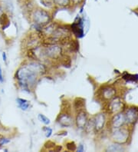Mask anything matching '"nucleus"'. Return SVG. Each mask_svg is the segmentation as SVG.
Listing matches in <instances>:
<instances>
[{
	"instance_id": "nucleus-1",
	"label": "nucleus",
	"mask_w": 138,
	"mask_h": 152,
	"mask_svg": "<svg viewBox=\"0 0 138 152\" xmlns=\"http://www.w3.org/2000/svg\"><path fill=\"white\" fill-rule=\"evenodd\" d=\"M45 67L39 62H31L23 65L17 71L16 79L22 89L29 92L35 85L39 75L45 73Z\"/></svg>"
},
{
	"instance_id": "nucleus-2",
	"label": "nucleus",
	"mask_w": 138,
	"mask_h": 152,
	"mask_svg": "<svg viewBox=\"0 0 138 152\" xmlns=\"http://www.w3.org/2000/svg\"><path fill=\"white\" fill-rule=\"evenodd\" d=\"M31 18L35 24L39 26L48 24L51 20L49 12L41 8H37L33 10L31 14Z\"/></svg>"
},
{
	"instance_id": "nucleus-3",
	"label": "nucleus",
	"mask_w": 138,
	"mask_h": 152,
	"mask_svg": "<svg viewBox=\"0 0 138 152\" xmlns=\"http://www.w3.org/2000/svg\"><path fill=\"white\" fill-rule=\"evenodd\" d=\"M62 53V48L58 45L51 44L42 51V56L50 59H57Z\"/></svg>"
},
{
	"instance_id": "nucleus-4",
	"label": "nucleus",
	"mask_w": 138,
	"mask_h": 152,
	"mask_svg": "<svg viewBox=\"0 0 138 152\" xmlns=\"http://www.w3.org/2000/svg\"><path fill=\"white\" fill-rule=\"evenodd\" d=\"M72 33L77 36V38H81L84 36V25L81 19H78L77 22L74 21L73 24L71 26Z\"/></svg>"
},
{
	"instance_id": "nucleus-5",
	"label": "nucleus",
	"mask_w": 138,
	"mask_h": 152,
	"mask_svg": "<svg viewBox=\"0 0 138 152\" xmlns=\"http://www.w3.org/2000/svg\"><path fill=\"white\" fill-rule=\"evenodd\" d=\"M58 122L61 126L64 128H69L73 124V119L72 116H70L68 114H61L59 115L58 118Z\"/></svg>"
},
{
	"instance_id": "nucleus-6",
	"label": "nucleus",
	"mask_w": 138,
	"mask_h": 152,
	"mask_svg": "<svg viewBox=\"0 0 138 152\" xmlns=\"http://www.w3.org/2000/svg\"><path fill=\"white\" fill-rule=\"evenodd\" d=\"M75 122L76 125L78 128L83 129L85 128L87 123H88V115L85 111H80L79 113L77 114Z\"/></svg>"
},
{
	"instance_id": "nucleus-7",
	"label": "nucleus",
	"mask_w": 138,
	"mask_h": 152,
	"mask_svg": "<svg viewBox=\"0 0 138 152\" xmlns=\"http://www.w3.org/2000/svg\"><path fill=\"white\" fill-rule=\"evenodd\" d=\"M94 128L96 130H101L104 124V116L102 114H99L96 116L94 121Z\"/></svg>"
},
{
	"instance_id": "nucleus-8",
	"label": "nucleus",
	"mask_w": 138,
	"mask_h": 152,
	"mask_svg": "<svg viewBox=\"0 0 138 152\" xmlns=\"http://www.w3.org/2000/svg\"><path fill=\"white\" fill-rule=\"evenodd\" d=\"M16 102L18 106L23 111H27L30 106V102L28 101L23 99V98H17Z\"/></svg>"
},
{
	"instance_id": "nucleus-9",
	"label": "nucleus",
	"mask_w": 138,
	"mask_h": 152,
	"mask_svg": "<svg viewBox=\"0 0 138 152\" xmlns=\"http://www.w3.org/2000/svg\"><path fill=\"white\" fill-rule=\"evenodd\" d=\"M38 118L39 119L41 122H42L43 124H46V125L49 124L50 122H51V121H50V119L48 117H46V116H45L44 115H42V114H39L38 115Z\"/></svg>"
},
{
	"instance_id": "nucleus-10",
	"label": "nucleus",
	"mask_w": 138,
	"mask_h": 152,
	"mask_svg": "<svg viewBox=\"0 0 138 152\" xmlns=\"http://www.w3.org/2000/svg\"><path fill=\"white\" fill-rule=\"evenodd\" d=\"M55 4L59 6H65L70 4V0H53Z\"/></svg>"
},
{
	"instance_id": "nucleus-11",
	"label": "nucleus",
	"mask_w": 138,
	"mask_h": 152,
	"mask_svg": "<svg viewBox=\"0 0 138 152\" xmlns=\"http://www.w3.org/2000/svg\"><path fill=\"white\" fill-rule=\"evenodd\" d=\"M40 1L43 6L48 8L52 7L55 5V2H54L53 0H40Z\"/></svg>"
},
{
	"instance_id": "nucleus-12",
	"label": "nucleus",
	"mask_w": 138,
	"mask_h": 152,
	"mask_svg": "<svg viewBox=\"0 0 138 152\" xmlns=\"http://www.w3.org/2000/svg\"><path fill=\"white\" fill-rule=\"evenodd\" d=\"M66 148L67 149H68V151H75L76 148H77L75 143L73 142V141H70V142L67 143Z\"/></svg>"
},
{
	"instance_id": "nucleus-13",
	"label": "nucleus",
	"mask_w": 138,
	"mask_h": 152,
	"mask_svg": "<svg viewBox=\"0 0 138 152\" xmlns=\"http://www.w3.org/2000/svg\"><path fill=\"white\" fill-rule=\"evenodd\" d=\"M75 108L76 109H81V108H84V105H85V102L84 100H81V102L80 101V99H77L75 101Z\"/></svg>"
},
{
	"instance_id": "nucleus-14",
	"label": "nucleus",
	"mask_w": 138,
	"mask_h": 152,
	"mask_svg": "<svg viewBox=\"0 0 138 152\" xmlns=\"http://www.w3.org/2000/svg\"><path fill=\"white\" fill-rule=\"evenodd\" d=\"M113 123H114V127H118L119 126V125H120L122 123V117H120V116H118V117H116L115 118H114Z\"/></svg>"
},
{
	"instance_id": "nucleus-15",
	"label": "nucleus",
	"mask_w": 138,
	"mask_h": 152,
	"mask_svg": "<svg viewBox=\"0 0 138 152\" xmlns=\"http://www.w3.org/2000/svg\"><path fill=\"white\" fill-rule=\"evenodd\" d=\"M43 130L45 131V136L47 137H50L51 135L52 134V129L49 127H45L43 128Z\"/></svg>"
},
{
	"instance_id": "nucleus-16",
	"label": "nucleus",
	"mask_w": 138,
	"mask_h": 152,
	"mask_svg": "<svg viewBox=\"0 0 138 152\" xmlns=\"http://www.w3.org/2000/svg\"><path fill=\"white\" fill-rule=\"evenodd\" d=\"M10 141V140L6 138V137H2V138H0V147L2 146L5 144H8V143Z\"/></svg>"
},
{
	"instance_id": "nucleus-17",
	"label": "nucleus",
	"mask_w": 138,
	"mask_h": 152,
	"mask_svg": "<svg viewBox=\"0 0 138 152\" xmlns=\"http://www.w3.org/2000/svg\"><path fill=\"white\" fill-rule=\"evenodd\" d=\"M84 0H70V3H72L73 5H79Z\"/></svg>"
},
{
	"instance_id": "nucleus-18",
	"label": "nucleus",
	"mask_w": 138,
	"mask_h": 152,
	"mask_svg": "<svg viewBox=\"0 0 138 152\" xmlns=\"http://www.w3.org/2000/svg\"><path fill=\"white\" fill-rule=\"evenodd\" d=\"M4 82V78H3V75H2V69H1V67H0V82L2 83Z\"/></svg>"
},
{
	"instance_id": "nucleus-19",
	"label": "nucleus",
	"mask_w": 138,
	"mask_h": 152,
	"mask_svg": "<svg viewBox=\"0 0 138 152\" xmlns=\"http://www.w3.org/2000/svg\"><path fill=\"white\" fill-rule=\"evenodd\" d=\"M77 151L78 152H83L84 151H85V148H84V146H83L82 145H80L79 146H78V148H77Z\"/></svg>"
},
{
	"instance_id": "nucleus-20",
	"label": "nucleus",
	"mask_w": 138,
	"mask_h": 152,
	"mask_svg": "<svg viewBox=\"0 0 138 152\" xmlns=\"http://www.w3.org/2000/svg\"><path fill=\"white\" fill-rule=\"evenodd\" d=\"M2 58H3L4 61H6V52H2Z\"/></svg>"
}]
</instances>
